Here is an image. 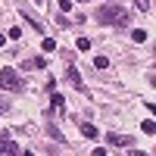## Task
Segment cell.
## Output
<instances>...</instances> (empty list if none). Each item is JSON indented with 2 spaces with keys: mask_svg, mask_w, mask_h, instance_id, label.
<instances>
[{
  "mask_svg": "<svg viewBox=\"0 0 156 156\" xmlns=\"http://www.w3.org/2000/svg\"><path fill=\"white\" fill-rule=\"evenodd\" d=\"M3 44H6V34H0V47H3Z\"/></svg>",
  "mask_w": 156,
  "mask_h": 156,
  "instance_id": "cell-10",
  "label": "cell"
},
{
  "mask_svg": "<svg viewBox=\"0 0 156 156\" xmlns=\"http://www.w3.org/2000/svg\"><path fill=\"white\" fill-rule=\"evenodd\" d=\"M0 156H19L16 140H9V137H3V140H0Z\"/></svg>",
  "mask_w": 156,
  "mask_h": 156,
  "instance_id": "cell-3",
  "label": "cell"
},
{
  "mask_svg": "<svg viewBox=\"0 0 156 156\" xmlns=\"http://www.w3.org/2000/svg\"><path fill=\"white\" fill-rule=\"evenodd\" d=\"M0 87H6V90H22V78L16 69H0Z\"/></svg>",
  "mask_w": 156,
  "mask_h": 156,
  "instance_id": "cell-2",
  "label": "cell"
},
{
  "mask_svg": "<svg viewBox=\"0 0 156 156\" xmlns=\"http://www.w3.org/2000/svg\"><path fill=\"white\" fill-rule=\"evenodd\" d=\"M81 134H84V137H97V128H94V125H81Z\"/></svg>",
  "mask_w": 156,
  "mask_h": 156,
  "instance_id": "cell-4",
  "label": "cell"
},
{
  "mask_svg": "<svg viewBox=\"0 0 156 156\" xmlns=\"http://www.w3.org/2000/svg\"><path fill=\"white\" fill-rule=\"evenodd\" d=\"M97 22H100V25H119V22L125 25V22H128V12H125L119 3H103V6L97 9Z\"/></svg>",
  "mask_w": 156,
  "mask_h": 156,
  "instance_id": "cell-1",
  "label": "cell"
},
{
  "mask_svg": "<svg viewBox=\"0 0 156 156\" xmlns=\"http://www.w3.org/2000/svg\"><path fill=\"white\" fill-rule=\"evenodd\" d=\"M144 131H147V134H153V131H156V122H153V119H147V122H144Z\"/></svg>",
  "mask_w": 156,
  "mask_h": 156,
  "instance_id": "cell-7",
  "label": "cell"
},
{
  "mask_svg": "<svg viewBox=\"0 0 156 156\" xmlns=\"http://www.w3.org/2000/svg\"><path fill=\"white\" fill-rule=\"evenodd\" d=\"M78 3H84V0H78Z\"/></svg>",
  "mask_w": 156,
  "mask_h": 156,
  "instance_id": "cell-11",
  "label": "cell"
},
{
  "mask_svg": "<svg viewBox=\"0 0 156 156\" xmlns=\"http://www.w3.org/2000/svg\"><path fill=\"white\" fill-rule=\"evenodd\" d=\"M131 37H134V41L140 44V41H147V31H140V28H134V31H131Z\"/></svg>",
  "mask_w": 156,
  "mask_h": 156,
  "instance_id": "cell-5",
  "label": "cell"
},
{
  "mask_svg": "<svg viewBox=\"0 0 156 156\" xmlns=\"http://www.w3.org/2000/svg\"><path fill=\"white\" fill-rule=\"evenodd\" d=\"M94 66H97V69H106V66H109V59H106V56H97V59H94Z\"/></svg>",
  "mask_w": 156,
  "mask_h": 156,
  "instance_id": "cell-6",
  "label": "cell"
},
{
  "mask_svg": "<svg viewBox=\"0 0 156 156\" xmlns=\"http://www.w3.org/2000/svg\"><path fill=\"white\" fill-rule=\"evenodd\" d=\"M137 9H150V0H137Z\"/></svg>",
  "mask_w": 156,
  "mask_h": 156,
  "instance_id": "cell-9",
  "label": "cell"
},
{
  "mask_svg": "<svg viewBox=\"0 0 156 156\" xmlns=\"http://www.w3.org/2000/svg\"><path fill=\"white\" fill-rule=\"evenodd\" d=\"M78 50H90V41H87V37H78Z\"/></svg>",
  "mask_w": 156,
  "mask_h": 156,
  "instance_id": "cell-8",
  "label": "cell"
}]
</instances>
